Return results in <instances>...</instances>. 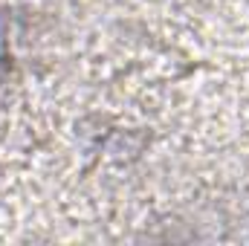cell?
<instances>
[{
    "mask_svg": "<svg viewBox=\"0 0 249 246\" xmlns=\"http://www.w3.org/2000/svg\"><path fill=\"white\" fill-rule=\"evenodd\" d=\"M0 64H3V35H0Z\"/></svg>",
    "mask_w": 249,
    "mask_h": 246,
    "instance_id": "6da1fadb",
    "label": "cell"
}]
</instances>
